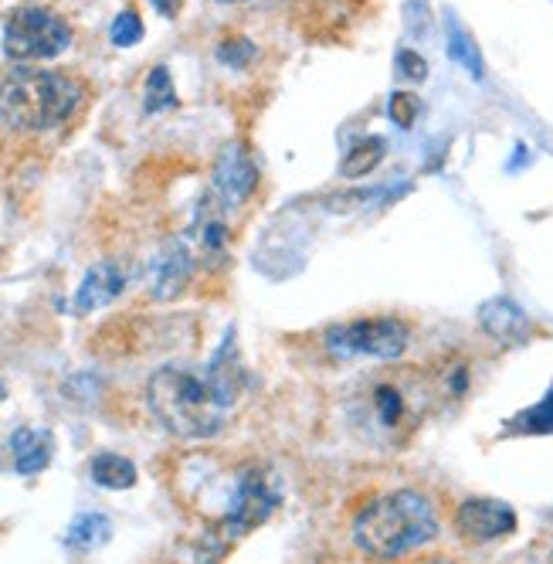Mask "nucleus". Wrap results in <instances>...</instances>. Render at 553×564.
I'll return each instance as SVG.
<instances>
[{
    "label": "nucleus",
    "mask_w": 553,
    "mask_h": 564,
    "mask_svg": "<svg viewBox=\"0 0 553 564\" xmlns=\"http://www.w3.org/2000/svg\"><path fill=\"white\" fill-rule=\"evenodd\" d=\"M333 361L374 357V361H397L411 344V327L397 316H364L340 327H330L323 337Z\"/></svg>",
    "instance_id": "5"
},
{
    "label": "nucleus",
    "mask_w": 553,
    "mask_h": 564,
    "mask_svg": "<svg viewBox=\"0 0 553 564\" xmlns=\"http://www.w3.org/2000/svg\"><path fill=\"white\" fill-rule=\"evenodd\" d=\"M275 507H279V493L272 490L269 476L262 469H245L235 483V493H231L224 524L231 534H248L262 527L275 514Z\"/></svg>",
    "instance_id": "6"
},
{
    "label": "nucleus",
    "mask_w": 553,
    "mask_h": 564,
    "mask_svg": "<svg viewBox=\"0 0 553 564\" xmlns=\"http://www.w3.org/2000/svg\"><path fill=\"white\" fill-rule=\"evenodd\" d=\"M123 293H126V269L112 259H102L85 269V276L72 299V313L89 316L95 310H106V306L116 303Z\"/></svg>",
    "instance_id": "10"
},
{
    "label": "nucleus",
    "mask_w": 553,
    "mask_h": 564,
    "mask_svg": "<svg viewBox=\"0 0 553 564\" xmlns=\"http://www.w3.org/2000/svg\"><path fill=\"white\" fill-rule=\"evenodd\" d=\"M394 62H397V75H404L408 82H425L428 79V62L414 48H401Z\"/></svg>",
    "instance_id": "23"
},
{
    "label": "nucleus",
    "mask_w": 553,
    "mask_h": 564,
    "mask_svg": "<svg viewBox=\"0 0 553 564\" xmlns=\"http://www.w3.org/2000/svg\"><path fill=\"white\" fill-rule=\"evenodd\" d=\"M177 106V85L174 75H170L167 65H153L150 75L143 82V113L146 116H157L163 109H174Z\"/></svg>",
    "instance_id": "18"
},
{
    "label": "nucleus",
    "mask_w": 553,
    "mask_h": 564,
    "mask_svg": "<svg viewBox=\"0 0 553 564\" xmlns=\"http://www.w3.org/2000/svg\"><path fill=\"white\" fill-rule=\"evenodd\" d=\"M438 537V514L418 490H397L370 500L353 517V544L377 561H397Z\"/></svg>",
    "instance_id": "3"
},
{
    "label": "nucleus",
    "mask_w": 553,
    "mask_h": 564,
    "mask_svg": "<svg viewBox=\"0 0 553 564\" xmlns=\"http://www.w3.org/2000/svg\"><path fill=\"white\" fill-rule=\"evenodd\" d=\"M455 531L472 544L499 541V537L516 531V510L503 500L472 497L455 510Z\"/></svg>",
    "instance_id": "8"
},
{
    "label": "nucleus",
    "mask_w": 553,
    "mask_h": 564,
    "mask_svg": "<svg viewBox=\"0 0 553 564\" xmlns=\"http://www.w3.org/2000/svg\"><path fill=\"white\" fill-rule=\"evenodd\" d=\"M214 58L224 68H248L258 58V45L245 34H235V38H224L218 48H214Z\"/></svg>",
    "instance_id": "21"
},
{
    "label": "nucleus",
    "mask_w": 553,
    "mask_h": 564,
    "mask_svg": "<svg viewBox=\"0 0 553 564\" xmlns=\"http://www.w3.org/2000/svg\"><path fill=\"white\" fill-rule=\"evenodd\" d=\"M258 177L262 174H258L252 153L241 147V143H224L211 170L214 198H218L224 208H238V204H245L255 194Z\"/></svg>",
    "instance_id": "7"
},
{
    "label": "nucleus",
    "mask_w": 553,
    "mask_h": 564,
    "mask_svg": "<svg viewBox=\"0 0 553 564\" xmlns=\"http://www.w3.org/2000/svg\"><path fill=\"white\" fill-rule=\"evenodd\" d=\"M7 398V388H4V384H0V401H4Z\"/></svg>",
    "instance_id": "26"
},
{
    "label": "nucleus",
    "mask_w": 553,
    "mask_h": 564,
    "mask_svg": "<svg viewBox=\"0 0 553 564\" xmlns=\"http://www.w3.org/2000/svg\"><path fill=\"white\" fill-rule=\"evenodd\" d=\"M431 564H452V561H431Z\"/></svg>",
    "instance_id": "27"
},
{
    "label": "nucleus",
    "mask_w": 553,
    "mask_h": 564,
    "mask_svg": "<svg viewBox=\"0 0 553 564\" xmlns=\"http://www.w3.org/2000/svg\"><path fill=\"white\" fill-rule=\"evenodd\" d=\"M112 537V520L106 514H79L65 534V544L75 551H99Z\"/></svg>",
    "instance_id": "17"
},
{
    "label": "nucleus",
    "mask_w": 553,
    "mask_h": 564,
    "mask_svg": "<svg viewBox=\"0 0 553 564\" xmlns=\"http://www.w3.org/2000/svg\"><path fill=\"white\" fill-rule=\"evenodd\" d=\"M547 564H553V551H550V558H547Z\"/></svg>",
    "instance_id": "28"
},
{
    "label": "nucleus",
    "mask_w": 553,
    "mask_h": 564,
    "mask_svg": "<svg viewBox=\"0 0 553 564\" xmlns=\"http://www.w3.org/2000/svg\"><path fill=\"white\" fill-rule=\"evenodd\" d=\"M445 24H448V41H445L448 58H452L455 65H462L472 79H482V75H486V62H482V51L472 41V34L465 31L459 24V17H452V14H448Z\"/></svg>",
    "instance_id": "16"
},
{
    "label": "nucleus",
    "mask_w": 553,
    "mask_h": 564,
    "mask_svg": "<svg viewBox=\"0 0 553 564\" xmlns=\"http://www.w3.org/2000/svg\"><path fill=\"white\" fill-rule=\"evenodd\" d=\"M509 432L516 435H550L553 432V388L543 395L537 405L526 408L509 422Z\"/></svg>",
    "instance_id": "19"
},
{
    "label": "nucleus",
    "mask_w": 553,
    "mask_h": 564,
    "mask_svg": "<svg viewBox=\"0 0 553 564\" xmlns=\"http://www.w3.org/2000/svg\"><path fill=\"white\" fill-rule=\"evenodd\" d=\"M109 41L116 48H133V45H140L143 41V17L136 14V11H119L116 17H112V24H109Z\"/></svg>",
    "instance_id": "22"
},
{
    "label": "nucleus",
    "mask_w": 553,
    "mask_h": 564,
    "mask_svg": "<svg viewBox=\"0 0 553 564\" xmlns=\"http://www.w3.org/2000/svg\"><path fill=\"white\" fill-rule=\"evenodd\" d=\"M370 408H374V418L384 425L387 432H397L408 418V395H404L401 384L394 381H380L370 388Z\"/></svg>",
    "instance_id": "14"
},
{
    "label": "nucleus",
    "mask_w": 553,
    "mask_h": 564,
    "mask_svg": "<svg viewBox=\"0 0 553 564\" xmlns=\"http://www.w3.org/2000/svg\"><path fill=\"white\" fill-rule=\"evenodd\" d=\"M218 4H245V0H218Z\"/></svg>",
    "instance_id": "25"
},
{
    "label": "nucleus",
    "mask_w": 553,
    "mask_h": 564,
    "mask_svg": "<svg viewBox=\"0 0 553 564\" xmlns=\"http://www.w3.org/2000/svg\"><path fill=\"white\" fill-rule=\"evenodd\" d=\"M241 388L245 367L238 361L235 333H228L207 364H167L153 371L146 381V405L177 439H214L238 408Z\"/></svg>",
    "instance_id": "1"
},
{
    "label": "nucleus",
    "mask_w": 553,
    "mask_h": 564,
    "mask_svg": "<svg viewBox=\"0 0 553 564\" xmlns=\"http://www.w3.org/2000/svg\"><path fill=\"white\" fill-rule=\"evenodd\" d=\"M146 4H150L160 17H177V14H180V4H184V0H146Z\"/></svg>",
    "instance_id": "24"
},
{
    "label": "nucleus",
    "mask_w": 553,
    "mask_h": 564,
    "mask_svg": "<svg viewBox=\"0 0 553 564\" xmlns=\"http://www.w3.org/2000/svg\"><path fill=\"white\" fill-rule=\"evenodd\" d=\"M72 48V24L51 7H14L4 17V34H0V51L7 62H55Z\"/></svg>",
    "instance_id": "4"
},
{
    "label": "nucleus",
    "mask_w": 553,
    "mask_h": 564,
    "mask_svg": "<svg viewBox=\"0 0 553 564\" xmlns=\"http://www.w3.org/2000/svg\"><path fill=\"white\" fill-rule=\"evenodd\" d=\"M479 327L499 344H523L533 337V323L526 310L509 296H492L479 306Z\"/></svg>",
    "instance_id": "11"
},
{
    "label": "nucleus",
    "mask_w": 553,
    "mask_h": 564,
    "mask_svg": "<svg viewBox=\"0 0 553 564\" xmlns=\"http://www.w3.org/2000/svg\"><path fill=\"white\" fill-rule=\"evenodd\" d=\"M85 85L55 68L14 65L0 79V126L14 133H48L75 116Z\"/></svg>",
    "instance_id": "2"
},
{
    "label": "nucleus",
    "mask_w": 553,
    "mask_h": 564,
    "mask_svg": "<svg viewBox=\"0 0 553 564\" xmlns=\"http://www.w3.org/2000/svg\"><path fill=\"white\" fill-rule=\"evenodd\" d=\"M384 157H387L384 136H364V140H357L347 150V157H343V164H340V174L347 177V181H360V177L374 174Z\"/></svg>",
    "instance_id": "15"
},
{
    "label": "nucleus",
    "mask_w": 553,
    "mask_h": 564,
    "mask_svg": "<svg viewBox=\"0 0 553 564\" xmlns=\"http://www.w3.org/2000/svg\"><path fill=\"white\" fill-rule=\"evenodd\" d=\"M89 476L95 486H102V490H129V486H136V480H140L136 463L126 456H119V452H99V456L89 463Z\"/></svg>",
    "instance_id": "13"
},
{
    "label": "nucleus",
    "mask_w": 553,
    "mask_h": 564,
    "mask_svg": "<svg viewBox=\"0 0 553 564\" xmlns=\"http://www.w3.org/2000/svg\"><path fill=\"white\" fill-rule=\"evenodd\" d=\"M51 452H55V435L48 429H17L11 435L14 469L21 476H38L51 463Z\"/></svg>",
    "instance_id": "12"
},
{
    "label": "nucleus",
    "mask_w": 553,
    "mask_h": 564,
    "mask_svg": "<svg viewBox=\"0 0 553 564\" xmlns=\"http://www.w3.org/2000/svg\"><path fill=\"white\" fill-rule=\"evenodd\" d=\"M197 269V255L190 252L187 238H170L160 249V255L153 259V282L150 293L157 303H170L187 289V282L194 279Z\"/></svg>",
    "instance_id": "9"
},
{
    "label": "nucleus",
    "mask_w": 553,
    "mask_h": 564,
    "mask_svg": "<svg viewBox=\"0 0 553 564\" xmlns=\"http://www.w3.org/2000/svg\"><path fill=\"white\" fill-rule=\"evenodd\" d=\"M421 109H425V102L411 89H397L391 92V99H387V119H391L394 126H401V130H411V126L418 123Z\"/></svg>",
    "instance_id": "20"
}]
</instances>
